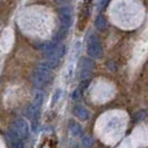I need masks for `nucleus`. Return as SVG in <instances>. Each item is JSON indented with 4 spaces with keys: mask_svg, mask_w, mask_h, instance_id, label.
I'll use <instances>...</instances> for the list:
<instances>
[{
    "mask_svg": "<svg viewBox=\"0 0 148 148\" xmlns=\"http://www.w3.org/2000/svg\"><path fill=\"white\" fill-rule=\"evenodd\" d=\"M51 80H52L51 70L39 66V65L34 70L32 75H31V82H32V84L37 88H42L45 86L49 85Z\"/></svg>",
    "mask_w": 148,
    "mask_h": 148,
    "instance_id": "obj_1",
    "label": "nucleus"
},
{
    "mask_svg": "<svg viewBox=\"0 0 148 148\" xmlns=\"http://www.w3.org/2000/svg\"><path fill=\"white\" fill-rule=\"evenodd\" d=\"M60 95H61V90L60 89H57L52 96V104H56L58 101V99L60 98Z\"/></svg>",
    "mask_w": 148,
    "mask_h": 148,
    "instance_id": "obj_15",
    "label": "nucleus"
},
{
    "mask_svg": "<svg viewBox=\"0 0 148 148\" xmlns=\"http://www.w3.org/2000/svg\"><path fill=\"white\" fill-rule=\"evenodd\" d=\"M95 26L98 29H104L106 27V18L103 15H98L96 17V20H95Z\"/></svg>",
    "mask_w": 148,
    "mask_h": 148,
    "instance_id": "obj_11",
    "label": "nucleus"
},
{
    "mask_svg": "<svg viewBox=\"0 0 148 148\" xmlns=\"http://www.w3.org/2000/svg\"><path fill=\"white\" fill-rule=\"evenodd\" d=\"M91 2H92V0H84V5H82L80 15H79V30H82V28L85 27L86 22L88 20L89 15H90Z\"/></svg>",
    "mask_w": 148,
    "mask_h": 148,
    "instance_id": "obj_6",
    "label": "nucleus"
},
{
    "mask_svg": "<svg viewBox=\"0 0 148 148\" xmlns=\"http://www.w3.org/2000/svg\"><path fill=\"white\" fill-rule=\"evenodd\" d=\"M82 144L84 147L88 148L94 144V140H92V138L90 136H84L82 138Z\"/></svg>",
    "mask_w": 148,
    "mask_h": 148,
    "instance_id": "obj_13",
    "label": "nucleus"
},
{
    "mask_svg": "<svg viewBox=\"0 0 148 148\" xmlns=\"http://www.w3.org/2000/svg\"><path fill=\"white\" fill-rule=\"evenodd\" d=\"M68 129L70 134L75 136V137H80L82 136V127L80 126V124H78L75 120H70L68 124Z\"/></svg>",
    "mask_w": 148,
    "mask_h": 148,
    "instance_id": "obj_9",
    "label": "nucleus"
},
{
    "mask_svg": "<svg viewBox=\"0 0 148 148\" xmlns=\"http://www.w3.org/2000/svg\"><path fill=\"white\" fill-rule=\"evenodd\" d=\"M25 115L27 118L31 119L34 123L36 121L39 117V107L35 106L34 104H30L27 106L26 110H25Z\"/></svg>",
    "mask_w": 148,
    "mask_h": 148,
    "instance_id": "obj_8",
    "label": "nucleus"
},
{
    "mask_svg": "<svg viewBox=\"0 0 148 148\" xmlns=\"http://www.w3.org/2000/svg\"><path fill=\"white\" fill-rule=\"evenodd\" d=\"M82 89L80 87H78L77 89H75L74 92H73V95H71V98L73 99H78L79 97L82 96Z\"/></svg>",
    "mask_w": 148,
    "mask_h": 148,
    "instance_id": "obj_14",
    "label": "nucleus"
},
{
    "mask_svg": "<svg viewBox=\"0 0 148 148\" xmlns=\"http://www.w3.org/2000/svg\"><path fill=\"white\" fill-rule=\"evenodd\" d=\"M94 67H95V62L92 59L87 58V57L82 58L79 61V77L82 79H85L90 74V71L92 70Z\"/></svg>",
    "mask_w": 148,
    "mask_h": 148,
    "instance_id": "obj_4",
    "label": "nucleus"
},
{
    "mask_svg": "<svg viewBox=\"0 0 148 148\" xmlns=\"http://www.w3.org/2000/svg\"><path fill=\"white\" fill-rule=\"evenodd\" d=\"M11 128L21 137V139L27 138L28 135H29V126L23 119H16L15 121L12 123Z\"/></svg>",
    "mask_w": 148,
    "mask_h": 148,
    "instance_id": "obj_5",
    "label": "nucleus"
},
{
    "mask_svg": "<svg viewBox=\"0 0 148 148\" xmlns=\"http://www.w3.org/2000/svg\"><path fill=\"white\" fill-rule=\"evenodd\" d=\"M74 114L76 115V117L80 119V120H87L89 118V112L88 110L84 107V106H80V105H77L74 107Z\"/></svg>",
    "mask_w": 148,
    "mask_h": 148,
    "instance_id": "obj_10",
    "label": "nucleus"
},
{
    "mask_svg": "<svg viewBox=\"0 0 148 148\" xmlns=\"http://www.w3.org/2000/svg\"><path fill=\"white\" fill-rule=\"evenodd\" d=\"M42 100H44V95H42V92L37 91V92L35 94V96H34V100H32L31 104H34L35 106H37V107L40 108V106L42 104Z\"/></svg>",
    "mask_w": 148,
    "mask_h": 148,
    "instance_id": "obj_12",
    "label": "nucleus"
},
{
    "mask_svg": "<svg viewBox=\"0 0 148 148\" xmlns=\"http://www.w3.org/2000/svg\"><path fill=\"white\" fill-rule=\"evenodd\" d=\"M87 53L91 58L94 59H98L101 57L103 55V47L100 41L98 40L96 36H90L88 42H87Z\"/></svg>",
    "mask_w": 148,
    "mask_h": 148,
    "instance_id": "obj_2",
    "label": "nucleus"
},
{
    "mask_svg": "<svg viewBox=\"0 0 148 148\" xmlns=\"http://www.w3.org/2000/svg\"><path fill=\"white\" fill-rule=\"evenodd\" d=\"M58 16H59V20L62 25V27L67 29L73 25V12H71V8L70 7H60L58 9Z\"/></svg>",
    "mask_w": 148,
    "mask_h": 148,
    "instance_id": "obj_3",
    "label": "nucleus"
},
{
    "mask_svg": "<svg viewBox=\"0 0 148 148\" xmlns=\"http://www.w3.org/2000/svg\"><path fill=\"white\" fill-rule=\"evenodd\" d=\"M6 137L10 143L11 148H23V141H22L21 137L16 133L12 128H10L6 133Z\"/></svg>",
    "mask_w": 148,
    "mask_h": 148,
    "instance_id": "obj_7",
    "label": "nucleus"
}]
</instances>
